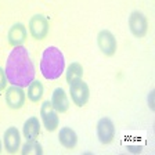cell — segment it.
<instances>
[{
  "label": "cell",
  "instance_id": "7c38bea8",
  "mask_svg": "<svg viewBox=\"0 0 155 155\" xmlns=\"http://www.w3.org/2000/svg\"><path fill=\"white\" fill-rule=\"evenodd\" d=\"M50 103H51L53 108L57 111L58 114H64L69 110V96L67 94L65 89L62 87H55L51 93V98H50Z\"/></svg>",
  "mask_w": 155,
  "mask_h": 155
},
{
  "label": "cell",
  "instance_id": "3957f363",
  "mask_svg": "<svg viewBox=\"0 0 155 155\" xmlns=\"http://www.w3.org/2000/svg\"><path fill=\"white\" fill-rule=\"evenodd\" d=\"M127 26L132 36L141 39L148 32V18L140 10H133L127 18Z\"/></svg>",
  "mask_w": 155,
  "mask_h": 155
},
{
  "label": "cell",
  "instance_id": "8fae6325",
  "mask_svg": "<svg viewBox=\"0 0 155 155\" xmlns=\"http://www.w3.org/2000/svg\"><path fill=\"white\" fill-rule=\"evenodd\" d=\"M28 28L22 22H14L7 32V42L13 47L24 46L26 38H28Z\"/></svg>",
  "mask_w": 155,
  "mask_h": 155
},
{
  "label": "cell",
  "instance_id": "e0dca14e",
  "mask_svg": "<svg viewBox=\"0 0 155 155\" xmlns=\"http://www.w3.org/2000/svg\"><path fill=\"white\" fill-rule=\"evenodd\" d=\"M21 152L24 155H42L43 148H42V144L38 140H26L22 144Z\"/></svg>",
  "mask_w": 155,
  "mask_h": 155
},
{
  "label": "cell",
  "instance_id": "9a60e30c",
  "mask_svg": "<svg viewBox=\"0 0 155 155\" xmlns=\"http://www.w3.org/2000/svg\"><path fill=\"white\" fill-rule=\"evenodd\" d=\"M45 96V86L39 79H33L26 86V98L32 103H40Z\"/></svg>",
  "mask_w": 155,
  "mask_h": 155
},
{
  "label": "cell",
  "instance_id": "2e32d148",
  "mask_svg": "<svg viewBox=\"0 0 155 155\" xmlns=\"http://www.w3.org/2000/svg\"><path fill=\"white\" fill-rule=\"evenodd\" d=\"M83 78V67H82L81 62L78 61H72L71 64L67 67V71H65V81L67 83H72V82H76L79 79Z\"/></svg>",
  "mask_w": 155,
  "mask_h": 155
},
{
  "label": "cell",
  "instance_id": "d6986e66",
  "mask_svg": "<svg viewBox=\"0 0 155 155\" xmlns=\"http://www.w3.org/2000/svg\"><path fill=\"white\" fill-rule=\"evenodd\" d=\"M7 83H8V79H7L6 71H4L3 67H0V91H2V90H6Z\"/></svg>",
  "mask_w": 155,
  "mask_h": 155
},
{
  "label": "cell",
  "instance_id": "5bb4252c",
  "mask_svg": "<svg viewBox=\"0 0 155 155\" xmlns=\"http://www.w3.org/2000/svg\"><path fill=\"white\" fill-rule=\"evenodd\" d=\"M40 134V120L38 116H29L24 122L22 136L25 140H36Z\"/></svg>",
  "mask_w": 155,
  "mask_h": 155
},
{
  "label": "cell",
  "instance_id": "5b68a950",
  "mask_svg": "<svg viewBox=\"0 0 155 155\" xmlns=\"http://www.w3.org/2000/svg\"><path fill=\"white\" fill-rule=\"evenodd\" d=\"M96 134H97V140L100 141V144L103 145H108L115 140V134H116V129H115V123L111 118L108 116H103L97 120L96 125Z\"/></svg>",
  "mask_w": 155,
  "mask_h": 155
},
{
  "label": "cell",
  "instance_id": "9c48e42d",
  "mask_svg": "<svg viewBox=\"0 0 155 155\" xmlns=\"http://www.w3.org/2000/svg\"><path fill=\"white\" fill-rule=\"evenodd\" d=\"M40 122L43 123L45 129L48 132H54L60 125L58 112L53 108L50 100H45L40 104Z\"/></svg>",
  "mask_w": 155,
  "mask_h": 155
},
{
  "label": "cell",
  "instance_id": "30bf717a",
  "mask_svg": "<svg viewBox=\"0 0 155 155\" xmlns=\"http://www.w3.org/2000/svg\"><path fill=\"white\" fill-rule=\"evenodd\" d=\"M3 147L8 154H15L21 150V132L15 126H10L3 133Z\"/></svg>",
  "mask_w": 155,
  "mask_h": 155
},
{
  "label": "cell",
  "instance_id": "52a82bcc",
  "mask_svg": "<svg viewBox=\"0 0 155 155\" xmlns=\"http://www.w3.org/2000/svg\"><path fill=\"white\" fill-rule=\"evenodd\" d=\"M97 47L105 57H114L118 50V40L110 29H101L97 33Z\"/></svg>",
  "mask_w": 155,
  "mask_h": 155
},
{
  "label": "cell",
  "instance_id": "277c9868",
  "mask_svg": "<svg viewBox=\"0 0 155 155\" xmlns=\"http://www.w3.org/2000/svg\"><path fill=\"white\" fill-rule=\"evenodd\" d=\"M28 32L31 33L35 40H43L47 38L48 35V29H50V22L48 18L43 14H33L29 18L28 22Z\"/></svg>",
  "mask_w": 155,
  "mask_h": 155
},
{
  "label": "cell",
  "instance_id": "ba28073f",
  "mask_svg": "<svg viewBox=\"0 0 155 155\" xmlns=\"http://www.w3.org/2000/svg\"><path fill=\"white\" fill-rule=\"evenodd\" d=\"M4 101L10 110H21L26 103V91L24 90V87L11 84L10 87H6Z\"/></svg>",
  "mask_w": 155,
  "mask_h": 155
},
{
  "label": "cell",
  "instance_id": "6da1fadb",
  "mask_svg": "<svg viewBox=\"0 0 155 155\" xmlns=\"http://www.w3.org/2000/svg\"><path fill=\"white\" fill-rule=\"evenodd\" d=\"M4 71L10 83L24 89L35 79L36 75L35 64L29 55V51L24 46L13 47L7 57Z\"/></svg>",
  "mask_w": 155,
  "mask_h": 155
},
{
  "label": "cell",
  "instance_id": "44dd1931",
  "mask_svg": "<svg viewBox=\"0 0 155 155\" xmlns=\"http://www.w3.org/2000/svg\"><path fill=\"white\" fill-rule=\"evenodd\" d=\"M2 150H3V140H0V152H2Z\"/></svg>",
  "mask_w": 155,
  "mask_h": 155
},
{
  "label": "cell",
  "instance_id": "4fadbf2b",
  "mask_svg": "<svg viewBox=\"0 0 155 155\" xmlns=\"http://www.w3.org/2000/svg\"><path fill=\"white\" fill-rule=\"evenodd\" d=\"M58 141L67 150H72L78 144V133L69 126H64L58 130Z\"/></svg>",
  "mask_w": 155,
  "mask_h": 155
},
{
  "label": "cell",
  "instance_id": "ffe728a7",
  "mask_svg": "<svg viewBox=\"0 0 155 155\" xmlns=\"http://www.w3.org/2000/svg\"><path fill=\"white\" fill-rule=\"evenodd\" d=\"M147 104H148L150 110L154 111V90H151L148 93V97H147Z\"/></svg>",
  "mask_w": 155,
  "mask_h": 155
},
{
  "label": "cell",
  "instance_id": "8992f818",
  "mask_svg": "<svg viewBox=\"0 0 155 155\" xmlns=\"http://www.w3.org/2000/svg\"><path fill=\"white\" fill-rule=\"evenodd\" d=\"M69 100L76 107H84L89 103L90 89H89V84L83 79H79L76 82L69 83Z\"/></svg>",
  "mask_w": 155,
  "mask_h": 155
},
{
  "label": "cell",
  "instance_id": "ac0fdd59",
  "mask_svg": "<svg viewBox=\"0 0 155 155\" xmlns=\"http://www.w3.org/2000/svg\"><path fill=\"white\" fill-rule=\"evenodd\" d=\"M126 150H127V152H130V154H133V155H139L143 152L144 147H143L141 144H127L126 145Z\"/></svg>",
  "mask_w": 155,
  "mask_h": 155
},
{
  "label": "cell",
  "instance_id": "7a4b0ae2",
  "mask_svg": "<svg viewBox=\"0 0 155 155\" xmlns=\"http://www.w3.org/2000/svg\"><path fill=\"white\" fill-rule=\"evenodd\" d=\"M39 68L45 79L57 81L65 71V57L62 51L55 46H48L42 53Z\"/></svg>",
  "mask_w": 155,
  "mask_h": 155
}]
</instances>
